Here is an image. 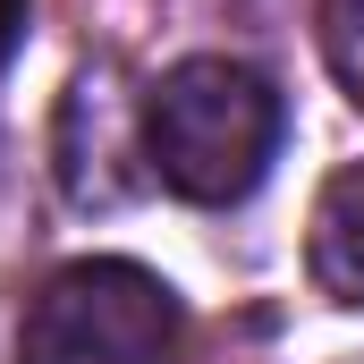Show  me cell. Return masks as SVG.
Returning <instances> with one entry per match:
<instances>
[{"label": "cell", "instance_id": "6da1fadb", "mask_svg": "<svg viewBox=\"0 0 364 364\" xmlns=\"http://www.w3.org/2000/svg\"><path fill=\"white\" fill-rule=\"evenodd\" d=\"M288 102L246 60H178L144 93V161L186 203H246L279 161Z\"/></svg>", "mask_w": 364, "mask_h": 364}, {"label": "cell", "instance_id": "7a4b0ae2", "mask_svg": "<svg viewBox=\"0 0 364 364\" xmlns=\"http://www.w3.org/2000/svg\"><path fill=\"white\" fill-rule=\"evenodd\" d=\"M178 348V296L170 279L144 263H68L43 279V296L26 305V339L17 364H170Z\"/></svg>", "mask_w": 364, "mask_h": 364}, {"label": "cell", "instance_id": "3957f363", "mask_svg": "<svg viewBox=\"0 0 364 364\" xmlns=\"http://www.w3.org/2000/svg\"><path fill=\"white\" fill-rule=\"evenodd\" d=\"M119 153H127V136L110 119V68H93L68 85V110H60V186L77 203H119L136 186V170H119Z\"/></svg>", "mask_w": 364, "mask_h": 364}, {"label": "cell", "instance_id": "277c9868", "mask_svg": "<svg viewBox=\"0 0 364 364\" xmlns=\"http://www.w3.org/2000/svg\"><path fill=\"white\" fill-rule=\"evenodd\" d=\"M305 255H314V279H322V296H339V305H364V161H348L339 178L322 186Z\"/></svg>", "mask_w": 364, "mask_h": 364}, {"label": "cell", "instance_id": "5b68a950", "mask_svg": "<svg viewBox=\"0 0 364 364\" xmlns=\"http://www.w3.org/2000/svg\"><path fill=\"white\" fill-rule=\"evenodd\" d=\"M322 51H331V77L364 102V0H322Z\"/></svg>", "mask_w": 364, "mask_h": 364}, {"label": "cell", "instance_id": "8992f818", "mask_svg": "<svg viewBox=\"0 0 364 364\" xmlns=\"http://www.w3.org/2000/svg\"><path fill=\"white\" fill-rule=\"evenodd\" d=\"M17 43H26V0H0V68H9Z\"/></svg>", "mask_w": 364, "mask_h": 364}]
</instances>
